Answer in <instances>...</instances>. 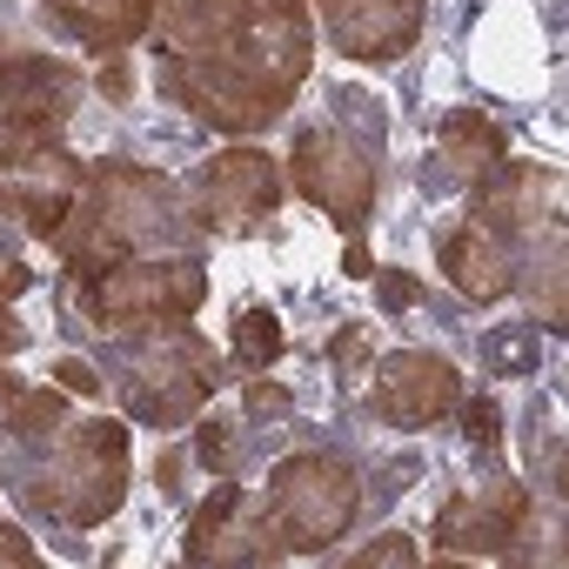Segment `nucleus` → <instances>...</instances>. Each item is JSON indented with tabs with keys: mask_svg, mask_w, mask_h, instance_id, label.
Here are the masks:
<instances>
[{
	"mask_svg": "<svg viewBox=\"0 0 569 569\" xmlns=\"http://www.w3.org/2000/svg\"><path fill=\"white\" fill-rule=\"evenodd\" d=\"M128 496V429L114 416L61 422L48 442L28 449L21 469V502L61 529H94L121 509Z\"/></svg>",
	"mask_w": 569,
	"mask_h": 569,
	"instance_id": "3",
	"label": "nucleus"
},
{
	"mask_svg": "<svg viewBox=\"0 0 569 569\" xmlns=\"http://www.w3.org/2000/svg\"><path fill=\"white\" fill-rule=\"evenodd\" d=\"M148 21H154V0H41V28L101 61L148 41Z\"/></svg>",
	"mask_w": 569,
	"mask_h": 569,
	"instance_id": "17",
	"label": "nucleus"
},
{
	"mask_svg": "<svg viewBox=\"0 0 569 569\" xmlns=\"http://www.w3.org/2000/svg\"><path fill=\"white\" fill-rule=\"evenodd\" d=\"M61 422H68V389H61V382H54V389H21V402L8 409V442L28 456V449L48 442Z\"/></svg>",
	"mask_w": 569,
	"mask_h": 569,
	"instance_id": "19",
	"label": "nucleus"
},
{
	"mask_svg": "<svg viewBox=\"0 0 569 569\" xmlns=\"http://www.w3.org/2000/svg\"><path fill=\"white\" fill-rule=\"evenodd\" d=\"M181 556H188L194 569H208V562H228V569H234V562H281V542H274V529H268V516H261V496L221 482V489L194 509Z\"/></svg>",
	"mask_w": 569,
	"mask_h": 569,
	"instance_id": "13",
	"label": "nucleus"
},
{
	"mask_svg": "<svg viewBox=\"0 0 569 569\" xmlns=\"http://www.w3.org/2000/svg\"><path fill=\"white\" fill-rule=\"evenodd\" d=\"M194 456H201V469L228 476V469H234V422H228V416H208V422L194 429Z\"/></svg>",
	"mask_w": 569,
	"mask_h": 569,
	"instance_id": "22",
	"label": "nucleus"
},
{
	"mask_svg": "<svg viewBox=\"0 0 569 569\" xmlns=\"http://www.w3.org/2000/svg\"><path fill=\"white\" fill-rule=\"evenodd\" d=\"M281 194H289V181H281V161L268 148H221L181 188V214H188V228L248 241L281 214Z\"/></svg>",
	"mask_w": 569,
	"mask_h": 569,
	"instance_id": "7",
	"label": "nucleus"
},
{
	"mask_svg": "<svg viewBox=\"0 0 569 569\" xmlns=\"http://www.w3.org/2000/svg\"><path fill=\"white\" fill-rule=\"evenodd\" d=\"M54 382H61L68 396H81V402H94V396L108 389V382H101V376H94V369H88L81 356H61V362H54Z\"/></svg>",
	"mask_w": 569,
	"mask_h": 569,
	"instance_id": "25",
	"label": "nucleus"
},
{
	"mask_svg": "<svg viewBox=\"0 0 569 569\" xmlns=\"http://www.w3.org/2000/svg\"><path fill=\"white\" fill-rule=\"evenodd\" d=\"M248 416L254 422H268V416H289V389H281V382H248Z\"/></svg>",
	"mask_w": 569,
	"mask_h": 569,
	"instance_id": "27",
	"label": "nucleus"
},
{
	"mask_svg": "<svg viewBox=\"0 0 569 569\" xmlns=\"http://www.w3.org/2000/svg\"><path fill=\"white\" fill-rule=\"evenodd\" d=\"M208 302V268L201 254H134L81 281V316L101 336L154 329V322H188Z\"/></svg>",
	"mask_w": 569,
	"mask_h": 569,
	"instance_id": "5",
	"label": "nucleus"
},
{
	"mask_svg": "<svg viewBox=\"0 0 569 569\" xmlns=\"http://www.w3.org/2000/svg\"><path fill=\"white\" fill-rule=\"evenodd\" d=\"M329 48L356 68H396L429 21V0H316Z\"/></svg>",
	"mask_w": 569,
	"mask_h": 569,
	"instance_id": "11",
	"label": "nucleus"
},
{
	"mask_svg": "<svg viewBox=\"0 0 569 569\" xmlns=\"http://www.w3.org/2000/svg\"><path fill=\"white\" fill-rule=\"evenodd\" d=\"M529 522V489L522 482H489V489H456L436 509V542L449 556H516Z\"/></svg>",
	"mask_w": 569,
	"mask_h": 569,
	"instance_id": "14",
	"label": "nucleus"
},
{
	"mask_svg": "<svg viewBox=\"0 0 569 569\" xmlns=\"http://www.w3.org/2000/svg\"><path fill=\"white\" fill-rule=\"evenodd\" d=\"M94 88H101L114 108H134V61H128V54H108L101 74H94Z\"/></svg>",
	"mask_w": 569,
	"mask_h": 569,
	"instance_id": "24",
	"label": "nucleus"
},
{
	"mask_svg": "<svg viewBox=\"0 0 569 569\" xmlns=\"http://www.w3.org/2000/svg\"><path fill=\"white\" fill-rule=\"evenodd\" d=\"M114 342V389L121 409L148 429H181L208 409V396L221 389V349L188 329V322H154V329H128L108 336Z\"/></svg>",
	"mask_w": 569,
	"mask_h": 569,
	"instance_id": "4",
	"label": "nucleus"
},
{
	"mask_svg": "<svg viewBox=\"0 0 569 569\" xmlns=\"http://www.w3.org/2000/svg\"><path fill=\"white\" fill-rule=\"evenodd\" d=\"M274 356H281V322H274V309H241V316H234V362L254 369V376H268Z\"/></svg>",
	"mask_w": 569,
	"mask_h": 569,
	"instance_id": "21",
	"label": "nucleus"
},
{
	"mask_svg": "<svg viewBox=\"0 0 569 569\" xmlns=\"http://www.w3.org/2000/svg\"><path fill=\"white\" fill-rule=\"evenodd\" d=\"M502 161V128L476 108H449L429 134V161H422V188L429 194H469L489 168Z\"/></svg>",
	"mask_w": 569,
	"mask_h": 569,
	"instance_id": "16",
	"label": "nucleus"
},
{
	"mask_svg": "<svg viewBox=\"0 0 569 569\" xmlns=\"http://www.w3.org/2000/svg\"><path fill=\"white\" fill-rule=\"evenodd\" d=\"M469 221H482L509 248L542 241L549 228H562V174L549 161H496L469 188Z\"/></svg>",
	"mask_w": 569,
	"mask_h": 569,
	"instance_id": "10",
	"label": "nucleus"
},
{
	"mask_svg": "<svg viewBox=\"0 0 569 569\" xmlns=\"http://www.w3.org/2000/svg\"><path fill=\"white\" fill-rule=\"evenodd\" d=\"M154 94L214 134H261L316 68L309 0H154Z\"/></svg>",
	"mask_w": 569,
	"mask_h": 569,
	"instance_id": "1",
	"label": "nucleus"
},
{
	"mask_svg": "<svg viewBox=\"0 0 569 569\" xmlns=\"http://www.w3.org/2000/svg\"><path fill=\"white\" fill-rule=\"evenodd\" d=\"M349 562H356V569H376V562H416V542H409L402 529H389V536H376V542H369L362 556H349Z\"/></svg>",
	"mask_w": 569,
	"mask_h": 569,
	"instance_id": "26",
	"label": "nucleus"
},
{
	"mask_svg": "<svg viewBox=\"0 0 569 569\" xmlns=\"http://www.w3.org/2000/svg\"><path fill=\"white\" fill-rule=\"evenodd\" d=\"M34 289V268H28V228L8 201V188H0V302H14Z\"/></svg>",
	"mask_w": 569,
	"mask_h": 569,
	"instance_id": "20",
	"label": "nucleus"
},
{
	"mask_svg": "<svg viewBox=\"0 0 569 569\" xmlns=\"http://www.w3.org/2000/svg\"><path fill=\"white\" fill-rule=\"evenodd\" d=\"M496 362H529V336L522 329H509V336H496V349H489Z\"/></svg>",
	"mask_w": 569,
	"mask_h": 569,
	"instance_id": "32",
	"label": "nucleus"
},
{
	"mask_svg": "<svg viewBox=\"0 0 569 569\" xmlns=\"http://www.w3.org/2000/svg\"><path fill=\"white\" fill-rule=\"evenodd\" d=\"M21 389H28L21 376H8V369H0V429H8V409L21 402Z\"/></svg>",
	"mask_w": 569,
	"mask_h": 569,
	"instance_id": "34",
	"label": "nucleus"
},
{
	"mask_svg": "<svg viewBox=\"0 0 569 569\" xmlns=\"http://www.w3.org/2000/svg\"><path fill=\"white\" fill-rule=\"evenodd\" d=\"M362 349H369V342H362V329H342V342H336V362L356 376V369H362Z\"/></svg>",
	"mask_w": 569,
	"mask_h": 569,
	"instance_id": "31",
	"label": "nucleus"
},
{
	"mask_svg": "<svg viewBox=\"0 0 569 569\" xmlns=\"http://www.w3.org/2000/svg\"><path fill=\"white\" fill-rule=\"evenodd\" d=\"M356 502L362 489L342 456H289V462H274L261 489V516L281 556H322L329 542H342V529L356 522Z\"/></svg>",
	"mask_w": 569,
	"mask_h": 569,
	"instance_id": "6",
	"label": "nucleus"
},
{
	"mask_svg": "<svg viewBox=\"0 0 569 569\" xmlns=\"http://www.w3.org/2000/svg\"><path fill=\"white\" fill-rule=\"evenodd\" d=\"M81 181H88V168H81V154H74L68 141H48V148L21 154L14 168H0V188H8L21 228H28V234H48V241H54V228L68 221Z\"/></svg>",
	"mask_w": 569,
	"mask_h": 569,
	"instance_id": "15",
	"label": "nucleus"
},
{
	"mask_svg": "<svg viewBox=\"0 0 569 569\" xmlns=\"http://www.w3.org/2000/svg\"><path fill=\"white\" fill-rule=\"evenodd\" d=\"M188 214H181V188L161 168L141 161H101L88 168L68 221L54 228V254L74 281L134 261V254H174Z\"/></svg>",
	"mask_w": 569,
	"mask_h": 569,
	"instance_id": "2",
	"label": "nucleus"
},
{
	"mask_svg": "<svg viewBox=\"0 0 569 569\" xmlns=\"http://www.w3.org/2000/svg\"><path fill=\"white\" fill-rule=\"evenodd\" d=\"M88 94V74L61 54H0V168L61 141Z\"/></svg>",
	"mask_w": 569,
	"mask_h": 569,
	"instance_id": "9",
	"label": "nucleus"
},
{
	"mask_svg": "<svg viewBox=\"0 0 569 569\" xmlns=\"http://www.w3.org/2000/svg\"><path fill=\"white\" fill-rule=\"evenodd\" d=\"M436 261H442V274L456 281L469 302H502V296L516 289V274H522V254H516L502 234H489L482 221H469V214L442 228Z\"/></svg>",
	"mask_w": 569,
	"mask_h": 569,
	"instance_id": "18",
	"label": "nucleus"
},
{
	"mask_svg": "<svg viewBox=\"0 0 569 569\" xmlns=\"http://www.w3.org/2000/svg\"><path fill=\"white\" fill-rule=\"evenodd\" d=\"M382 302H389V309H416V302H422V281H416L409 268H382Z\"/></svg>",
	"mask_w": 569,
	"mask_h": 569,
	"instance_id": "28",
	"label": "nucleus"
},
{
	"mask_svg": "<svg viewBox=\"0 0 569 569\" xmlns=\"http://www.w3.org/2000/svg\"><path fill=\"white\" fill-rule=\"evenodd\" d=\"M0 562H34V542L14 522H0Z\"/></svg>",
	"mask_w": 569,
	"mask_h": 569,
	"instance_id": "30",
	"label": "nucleus"
},
{
	"mask_svg": "<svg viewBox=\"0 0 569 569\" xmlns=\"http://www.w3.org/2000/svg\"><path fill=\"white\" fill-rule=\"evenodd\" d=\"M281 168H289L281 181H289L309 208H322L342 234H362V228H369L376 194H382V168H376V148H362L342 121L302 128Z\"/></svg>",
	"mask_w": 569,
	"mask_h": 569,
	"instance_id": "8",
	"label": "nucleus"
},
{
	"mask_svg": "<svg viewBox=\"0 0 569 569\" xmlns=\"http://www.w3.org/2000/svg\"><path fill=\"white\" fill-rule=\"evenodd\" d=\"M369 382H376V416L389 429H436L462 402V376L436 349H389Z\"/></svg>",
	"mask_w": 569,
	"mask_h": 569,
	"instance_id": "12",
	"label": "nucleus"
},
{
	"mask_svg": "<svg viewBox=\"0 0 569 569\" xmlns=\"http://www.w3.org/2000/svg\"><path fill=\"white\" fill-rule=\"evenodd\" d=\"M456 409H462L469 449H489V456H496V442H502V436H496V429H502V409H496V396H462Z\"/></svg>",
	"mask_w": 569,
	"mask_h": 569,
	"instance_id": "23",
	"label": "nucleus"
},
{
	"mask_svg": "<svg viewBox=\"0 0 569 569\" xmlns=\"http://www.w3.org/2000/svg\"><path fill=\"white\" fill-rule=\"evenodd\" d=\"M342 274H356V281H369V274H376V261H369V248H362V241H349V254H342Z\"/></svg>",
	"mask_w": 569,
	"mask_h": 569,
	"instance_id": "33",
	"label": "nucleus"
},
{
	"mask_svg": "<svg viewBox=\"0 0 569 569\" xmlns=\"http://www.w3.org/2000/svg\"><path fill=\"white\" fill-rule=\"evenodd\" d=\"M28 342H34V329H28V322L8 309V302H0V362H8V356H21Z\"/></svg>",
	"mask_w": 569,
	"mask_h": 569,
	"instance_id": "29",
	"label": "nucleus"
}]
</instances>
